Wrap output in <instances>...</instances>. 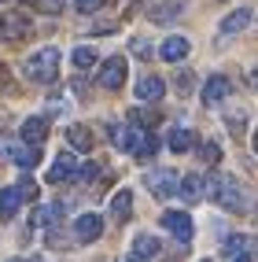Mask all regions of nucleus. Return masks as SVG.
<instances>
[{
  "label": "nucleus",
  "instance_id": "obj_16",
  "mask_svg": "<svg viewBox=\"0 0 258 262\" xmlns=\"http://www.w3.org/2000/svg\"><path fill=\"white\" fill-rule=\"evenodd\" d=\"M166 141H170V151H177V155H184L188 148L196 144V133L188 129V126H174V129H170V137H166Z\"/></svg>",
  "mask_w": 258,
  "mask_h": 262
},
{
  "label": "nucleus",
  "instance_id": "obj_8",
  "mask_svg": "<svg viewBox=\"0 0 258 262\" xmlns=\"http://www.w3.org/2000/svg\"><path fill=\"white\" fill-rule=\"evenodd\" d=\"M258 19V15H254V8H236L232 15H225V19H221V37H232V33H240V30H247L251 23Z\"/></svg>",
  "mask_w": 258,
  "mask_h": 262
},
{
  "label": "nucleus",
  "instance_id": "obj_9",
  "mask_svg": "<svg viewBox=\"0 0 258 262\" xmlns=\"http://www.w3.org/2000/svg\"><path fill=\"white\" fill-rule=\"evenodd\" d=\"M74 173H78V155L63 151V155H56V163H52V170H48V185H59L66 178H74Z\"/></svg>",
  "mask_w": 258,
  "mask_h": 262
},
{
  "label": "nucleus",
  "instance_id": "obj_3",
  "mask_svg": "<svg viewBox=\"0 0 258 262\" xmlns=\"http://www.w3.org/2000/svg\"><path fill=\"white\" fill-rule=\"evenodd\" d=\"M22 71L30 81H37V85H52L59 78V48H41V52H33V56L22 63Z\"/></svg>",
  "mask_w": 258,
  "mask_h": 262
},
{
  "label": "nucleus",
  "instance_id": "obj_20",
  "mask_svg": "<svg viewBox=\"0 0 258 262\" xmlns=\"http://www.w3.org/2000/svg\"><path fill=\"white\" fill-rule=\"evenodd\" d=\"M74 67H78V74H85V71H92L96 67V48H89V45H81V48H74Z\"/></svg>",
  "mask_w": 258,
  "mask_h": 262
},
{
  "label": "nucleus",
  "instance_id": "obj_25",
  "mask_svg": "<svg viewBox=\"0 0 258 262\" xmlns=\"http://www.w3.org/2000/svg\"><path fill=\"white\" fill-rule=\"evenodd\" d=\"M56 218H59V203L56 207H37V211H33V225H56Z\"/></svg>",
  "mask_w": 258,
  "mask_h": 262
},
{
  "label": "nucleus",
  "instance_id": "obj_6",
  "mask_svg": "<svg viewBox=\"0 0 258 262\" xmlns=\"http://www.w3.org/2000/svg\"><path fill=\"white\" fill-rule=\"evenodd\" d=\"M100 233H103V218H100L96 211L78 214V222H74V240H78V244H92Z\"/></svg>",
  "mask_w": 258,
  "mask_h": 262
},
{
  "label": "nucleus",
  "instance_id": "obj_1",
  "mask_svg": "<svg viewBox=\"0 0 258 262\" xmlns=\"http://www.w3.org/2000/svg\"><path fill=\"white\" fill-rule=\"evenodd\" d=\"M210 196H214V203L218 207H225V211H232V214H244V211H251V192H247V185H240L236 178H214L210 181Z\"/></svg>",
  "mask_w": 258,
  "mask_h": 262
},
{
  "label": "nucleus",
  "instance_id": "obj_31",
  "mask_svg": "<svg viewBox=\"0 0 258 262\" xmlns=\"http://www.w3.org/2000/svg\"><path fill=\"white\" fill-rule=\"evenodd\" d=\"M218 159H221V151H218V144H203V163H206V166H214Z\"/></svg>",
  "mask_w": 258,
  "mask_h": 262
},
{
  "label": "nucleus",
  "instance_id": "obj_10",
  "mask_svg": "<svg viewBox=\"0 0 258 262\" xmlns=\"http://www.w3.org/2000/svg\"><path fill=\"white\" fill-rule=\"evenodd\" d=\"M229 89H232L229 78H225V74H214L210 81L203 85V103H206V107H218V103L229 96Z\"/></svg>",
  "mask_w": 258,
  "mask_h": 262
},
{
  "label": "nucleus",
  "instance_id": "obj_2",
  "mask_svg": "<svg viewBox=\"0 0 258 262\" xmlns=\"http://www.w3.org/2000/svg\"><path fill=\"white\" fill-rule=\"evenodd\" d=\"M111 133V141L118 144V148H126L133 159H151L155 151H159V137L155 133H144V129H122V126H111L107 129Z\"/></svg>",
  "mask_w": 258,
  "mask_h": 262
},
{
  "label": "nucleus",
  "instance_id": "obj_30",
  "mask_svg": "<svg viewBox=\"0 0 258 262\" xmlns=\"http://www.w3.org/2000/svg\"><path fill=\"white\" fill-rule=\"evenodd\" d=\"M103 4H107V0H74V8H78V11H85V15H92V11H100Z\"/></svg>",
  "mask_w": 258,
  "mask_h": 262
},
{
  "label": "nucleus",
  "instance_id": "obj_7",
  "mask_svg": "<svg viewBox=\"0 0 258 262\" xmlns=\"http://www.w3.org/2000/svg\"><path fill=\"white\" fill-rule=\"evenodd\" d=\"M159 222H162V229H166V233H174L181 244L192 240V218H188L184 211H166Z\"/></svg>",
  "mask_w": 258,
  "mask_h": 262
},
{
  "label": "nucleus",
  "instance_id": "obj_37",
  "mask_svg": "<svg viewBox=\"0 0 258 262\" xmlns=\"http://www.w3.org/2000/svg\"><path fill=\"white\" fill-rule=\"evenodd\" d=\"M126 262H144V258H136V255H129V258H126Z\"/></svg>",
  "mask_w": 258,
  "mask_h": 262
},
{
  "label": "nucleus",
  "instance_id": "obj_12",
  "mask_svg": "<svg viewBox=\"0 0 258 262\" xmlns=\"http://www.w3.org/2000/svg\"><path fill=\"white\" fill-rule=\"evenodd\" d=\"M162 96H166V81H162V78L148 74V78H140V81H136V100L155 103V100H162Z\"/></svg>",
  "mask_w": 258,
  "mask_h": 262
},
{
  "label": "nucleus",
  "instance_id": "obj_18",
  "mask_svg": "<svg viewBox=\"0 0 258 262\" xmlns=\"http://www.w3.org/2000/svg\"><path fill=\"white\" fill-rule=\"evenodd\" d=\"M111 214H114L118 222H126V218L133 214V192H129V188L114 192V200H111Z\"/></svg>",
  "mask_w": 258,
  "mask_h": 262
},
{
  "label": "nucleus",
  "instance_id": "obj_27",
  "mask_svg": "<svg viewBox=\"0 0 258 262\" xmlns=\"http://www.w3.org/2000/svg\"><path fill=\"white\" fill-rule=\"evenodd\" d=\"M74 178H78V185H89V181H96V178H100V166H96V163H85V166L74 173Z\"/></svg>",
  "mask_w": 258,
  "mask_h": 262
},
{
  "label": "nucleus",
  "instance_id": "obj_15",
  "mask_svg": "<svg viewBox=\"0 0 258 262\" xmlns=\"http://www.w3.org/2000/svg\"><path fill=\"white\" fill-rule=\"evenodd\" d=\"M188 48H192V45H188V37H166L162 48H159V56H162L166 63H181V59L188 56Z\"/></svg>",
  "mask_w": 258,
  "mask_h": 262
},
{
  "label": "nucleus",
  "instance_id": "obj_33",
  "mask_svg": "<svg viewBox=\"0 0 258 262\" xmlns=\"http://www.w3.org/2000/svg\"><path fill=\"white\" fill-rule=\"evenodd\" d=\"M44 11H63V0H41Z\"/></svg>",
  "mask_w": 258,
  "mask_h": 262
},
{
  "label": "nucleus",
  "instance_id": "obj_39",
  "mask_svg": "<svg viewBox=\"0 0 258 262\" xmlns=\"http://www.w3.org/2000/svg\"><path fill=\"white\" fill-rule=\"evenodd\" d=\"M129 4H140V0H129Z\"/></svg>",
  "mask_w": 258,
  "mask_h": 262
},
{
  "label": "nucleus",
  "instance_id": "obj_21",
  "mask_svg": "<svg viewBox=\"0 0 258 262\" xmlns=\"http://www.w3.org/2000/svg\"><path fill=\"white\" fill-rule=\"evenodd\" d=\"M203 192H206V188H203V178H199V173H188V178L181 181V196H184V200H203Z\"/></svg>",
  "mask_w": 258,
  "mask_h": 262
},
{
  "label": "nucleus",
  "instance_id": "obj_38",
  "mask_svg": "<svg viewBox=\"0 0 258 262\" xmlns=\"http://www.w3.org/2000/svg\"><path fill=\"white\" fill-rule=\"evenodd\" d=\"M254 151H258V129H254Z\"/></svg>",
  "mask_w": 258,
  "mask_h": 262
},
{
  "label": "nucleus",
  "instance_id": "obj_36",
  "mask_svg": "<svg viewBox=\"0 0 258 262\" xmlns=\"http://www.w3.org/2000/svg\"><path fill=\"white\" fill-rule=\"evenodd\" d=\"M232 262H254V258H251V255H240V258H232Z\"/></svg>",
  "mask_w": 258,
  "mask_h": 262
},
{
  "label": "nucleus",
  "instance_id": "obj_40",
  "mask_svg": "<svg viewBox=\"0 0 258 262\" xmlns=\"http://www.w3.org/2000/svg\"><path fill=\"white\" fill-rule=\"evenodd\" d=\"M203 262H210V258H203Z\"/></svg>",
  "mask_w": 258,
  "mask_h": 262
},
{
  "label": "nucleus",
  "instance_id": "obj_4",
  "mask_svg": "<svg viewBox=\"0 0 258 262\" xmlns=\"http://www.w3.org/2000/svg\"><path fill=\"white\" fill-rule=\"evenodd\" d=\"M181 178H177V170H166V166H159V170H148V178H144V185H148V192L151 196H159V200H166V196H177L181 192V185H177Z\"/></svg>",
  "mask_w": 258,
  "mask_h": 262
},
{
  "label": "nucleus",
  "instance_id": "obj_22",
  "mask_svg": "<svg viewBox=\"0 0 258 262\" xmlns=\"http://www.w3.org/2000/svg\"><path fill=\"white\" fill-rule=\"evenodd\" d=\"M11 163H19L22 170H33V166L41 163V148H30V144H26V148L15 151V159H11Z\"/></svg>",
  "mask_w": 258,
  "mask_h": 262
},
{
  "label": "nucleus",
  "instance_id": "obj_29",
  "mask_svg": "<svg viewBox=\"0 0 258 262\" xmlns=\"http://www.w3.org/2000/svg\"><path fill=\"white\" fill-rule=\"evenodd\" d=\"M244 248H247V236H229L225 240V255H240Z\"/></svg>",
  "mask_w": 258,
  "mask_h": 262
},
{
  "label": "nucleus",
  "instance_id": "obj_35",
  "mask_svg": "<svg viewBox=\"0 0 258 262\" xmlns=\"http://www.w3.org/2000/svg\"><path fill=\"white\" fill-rule=\"evenodd\" d=\"M251 85H254V93H258V67L251 71Z\"/></svg>",
  "mask_w": 258,
  "mask_h": 262
},
{
  "label": "nucleus",
  "instance_id": "obj_26",
  "mask_svg": "<svg viewBox=\"0 0 258 262\" xmlns=\"http://www.w3.org/2000/svg\"><path fill=\"white\" fill-rule=\"evenodd\" d=\"M15 151H19V144H15V137L11 133H0V159H15Z\"/></svg>",
  "mask_w": 258,
  "mask_h": 262
},
{
  "label": "nucleus",
  "instance_id": "obj_32",
  "mask_svg": "<svg viewBox=\"0 0 258 262\" xmlns=\"http://www.w3.org/2000/svg\"><path fill=\"white\" fill-rule=\"evenodd\" d=\"M229 129H232V137H240V133H244V111H236V115L229 118Z\"/></svg>",
  "mask_w": 258,
  "mask_h": 262
},
{
  "label": "nucleus",
  "instance_id": "obj_19",
  "mask_svg": "<svg viewBox=\"0 0 258 262\" xmlns=\"http://www.w3.org/2000/svg\"><path fill=\"white\" fill-rule=\"evenodd\" d=\"M19 203H22V196H19V188H15V185H8L4 192H0V214H4V218H15Z\"/></svg>",
  "mask_w": 258,
  "mask_h": 262
},
{
  "label": "nucleus",
  "instance_id": "obj_34",
  "mask_svg": "<svg viewBox=\"0 0 258 262\" xmlns=\"http://www.w3.org/2000/svg\"><path fill=\"white\" fill-rule=\"evenodd\" d=\"M4 85H11V74L4 71V67H0V89H4Z\"/></svg>",
  "mask_w": 258,
  "mask_h": 262
},
{
  "label": "nucleus",
  "instance_id": "obj_24",
  "mask_svg": "<svg viewBox=\"0 0 258 262\" xmlns=\"http://www.w3.org/2000/svg\"><path fill=\"white\" fill-rule=\"evenodd\" d=\"M129 122H133V129H144L148 133V126H155V122H159V111H129Z\"/></svg>",
  "mask_w": 258,
  "mask_h": 262
},
{
  "label": "nucleus",
  "instance_id": "obj_14",
  "mask_svg": "<svg viewBox=\"0 0 258 262\" xmlns=\"http://www.w3.org/2000/svg\"><path fill=\"white\" fill-rule=\"evenodd\" d=\"M26 33H30V23L19 19V15H4V19H0V37L4 41H22Z\"/></svg>",
  "mask_w": 258,
  "mask_h": 262
},
{
  "label": "nucleus",
  "instance_id": "obj_17",
  "mask_svg": "<svg viewBox=\"0 0 258 262\" xmlns=\"http://www.w3.org/2000/svg\"><path fill=\"white\" fill-rule=\"evenodd\" d=\"M66 144L78 148V151H89V148H92V133H89V126H66Z\"/></svg>",
  "mask_w": 258,
  "mask_h": 262
},
{
  "label": "nucleus",
  "instance_id": "obj_13",
  "mask_svg": "<svg viewBox=\"0 0 258 262\" xmlns=\"http://www.w3.org/2000/svg\"><path fill=\"white\" fill-rule=\"evenodd\" d=\"M19 133H22V141H26L30 148H41V141L48 137V122L33 115V118H26V122H22V129H19Z\"/></svg>",
  "mask_w": 258,
  "mask_h": 262
},
{
  "label": "nucleus",
  "instance_id": "obj_5",
  "mask_svg": "<svg viewBox=\"0 0 258 262\" xmlns=\"http://www.w3.org/2000/svg\"><path fill=\"white\" fill-rule=\"evenodd\" d=\"M96 81L103 85V89H111V93H118L126 85V59L122 56H111L107 63L100 67V74H96Z\"/></svg>",
  "mask_w": 258,
  "mask_h": 262
},
{
  "label": "nucleus",
  "instance_id": "obj_23",
  "mask_svg": "<svg viewBox=\"0 0 258 262\" xmlns=\"http://www.w3.org/2000/svg\"><path fill=\"white\" fill-rule=\"evenodd\" d=\"M133 251H136V258H148V255H155V251H159V240H155V236H148V233H140V236L133 240Z\"/></svg>",
  "mask_w": 258,
  "mask_h": 262
},
{
  "label": "nucleus",
  "instance_id": "obj_28",
  "mask_svg": "<svg viewBox=\"0 0 258 262\" xmlns=\"http://www.w3.org/2000/svg\"><path fill=\"white\" fill-rule=\"evenodd\" d=\"M15 188H19V196H22V200H37V181H33V178H22Z\"/></svg>",
  "mask_w": 258,
  "mask_h": 262
},
{
  "label": "nucleus",
  "instance_id": "obj_11",
  "mask_svg": "<svg viewBox=\"0 0 258 262\" xmlns=\"http://www.w3.org/2000/svg\"><path fill=\"white\" fill-rule=\"evenodd\" d=\"M181 11H184V0H159V4L148 8V19L151 23H174Z\"/></svg>",
  "mask_w": 258,
  "mask_h": 262
}]
</instances>
